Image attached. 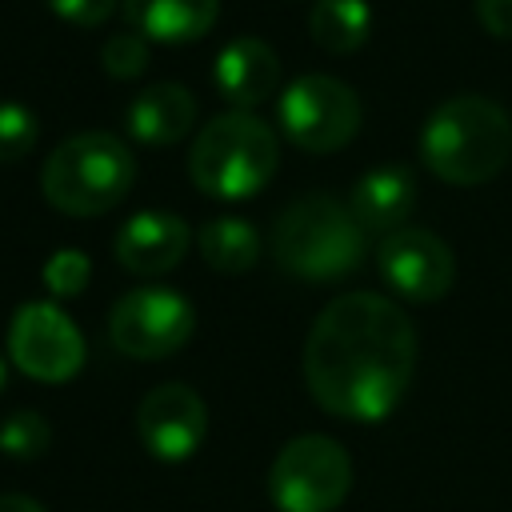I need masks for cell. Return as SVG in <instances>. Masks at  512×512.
Wrapping results in <instances>:
<instances>
[{
    "mask_svg": "<svg viewBox=\"0 0 512 512\" xmlns=\"http://www.w3.org/2000/svg\"><path fill=\"white\" fill-rule=\"evenodd\" d=\"M276 120L280 132L304 148V152H336L344 144H352V136L360 132V96L324 72L300 76L280 92L276 104Z\"/></svg>",
    "mask_w": 512,
    "mask_h": 512,
    "instance_id": "7",
    "label": "cell"
},
{
    "mask_svg": "<svg viewBox=\"0 0 512 512\" xmlns=\"http://www.w3.org/2000/svg\"><path fill=\"white\" fill-rule=\"evenodd\" d=\"M136 436L156 460L180 464L196 456L208 436V404L188 384H156L136 408Z\"/></svg>",
    "mask_w": 512,
    "mask_h": 512,
    "instance_id": "11",
    "label": "cell"
},
{
    "mask_svg": "<svg viewBox=\"0 0 512 512\" xmlns=\"http://www.w3.org/2000/svg\"><path fill=\"white\" fill-rule=\"evenodd\" d=\"M188 244H192V232H188L184 216L152 208V212H136L132 220L120 224L112 252L120 260V268H128L136 276H164L184 260Z\"/></svg>",
    "mask_w": 512,
    "mask_h": 512,
    "instance_id": "12",
    "label": "cell"
},
{
    "mask_svg": "<svg viewBox=\"0 0 512 512\" xmlns=\"http://www.w3.org/2000/svg\"><path fill=\"white\" fill-rule=\"evenodd\" d=\"M4 384H8V360L0 356V392H4Z\"/></svg>",
    "mask_w": 512,
    "mask_h": 512,
    "instance_id": "26",
    "label": "cell"
},
{
    "mask_svg": "<svg viewBox=\"0 0 512 512\" xmlns=\"http://www.w3.org/2000/svg\"><path fill=\"white\" fill-rule=\"evenodd\" d=\"M48 444H52V428H48V420L40 412L20 408V412L4 416V424H0V452L4 456H12V460H36V456L48 452Z\"/></svg>",
    "mask_w": 512,
    "mask_h": 512,
    "instance_id": "19",
    "label": "cell"
},
{
    "mask_svg": "<svg viewBox=\"0 0 512 512\" xmlns=\"http://www.w3.org/2000/svg\"><path fill=\"white\" fill-rule=\"evenodd\" d=\"M136 184V156L112 132H76L60 140L44 168L40 192L64 216H104Z\"/></svg>",
    "mask_w": 512,
    "mask_h": 512,
    "instance_id": "4",
    "label": "cell"
},
{
    "mask_svg": "<svg viewBox=\"0 0 512 512\" xmlns=\"http://www.w3.org/2000/svg\"><path fill=\"white\" fill-rule=\"evenodd\" d=\"M100 64L108 76L116 80H136L148 68V40L140 32H120L112 40H104L100 48Z\"/></svg>",
    "mask_w": 512,
    "mask_h": 512,
    "instance_id": "22",
    "label": "cell"
},
{
    "mask_svg": "<svg viewBox=\"0 0 512 512\" xmlns=\"http://www.w3.org/2000/svg\"><path fill=\"white\" fill-rule=\"evenodd\" d=\"M88 276H92V264H88V252L80 248H60L52 252V260L44 264V284L52 296L68 300V296H80L88 288Z\"/></svg>",
    "mask_w": 512,
    "mask_h": 512,
    "instance_id": "21",
    "label": "cell"
},
{
    "mask_svg": "<svg viewBox=\"0 0 512 512\" xmlns=\"http://www.w3.org/2000/svg\"><path fill=\"white\" fill-rule=\"evenodd\" d=\"M8 360L40 384H68L84 368V336L64 308L28 300L8 324Z\"/></svg>",
    "mask_w": 512,
    "mask_h": 512,
    "instance_id": "9",
    "label": "cell"
},
{
    "mask_svg": "<svg viewBox=\"0 0 512 512\" xmlns=\"http://www.w3.org/2000/svg\"><path fill=\"white\" fill-rule=\"evenodd\" d=\"M212 84H216V92L236 112H252L256 104L276 96V88H280V60L256 36L228 40L216 52V60H212Z\"/></svg>",
    "mask_w": 512,
    "mask_h": 512,
    "instance_id": "13",
    "label": "cell"
},
{
    "mask_svg": "<svg viewBox=\"0 0 512 512\" xmlns=\"http://www.w3.org/2000/svg\"><path fill=\"white\" fill-rule=\"evenodd\" d=\"M420 160L444 184H484L512 160V120L488 96H452L424 120Z\"/></svg>",
    "mask_w": 512,
    "mask_h": 512,
    "instance_id": "2",
    "label": "cell"
},
{
    "mask_svg": "<svg viewBox=\"0 0 512 512\" xmlns=\"http://www.w3.org/2000/svg\"><path fill=\"white\" fill-rule=\"evenodd\" d=\"M40 140V120L28 104L4 100L0 104V164L24 160Z\"/></svg>",
    "mask_w": 512,
    "mask_h": 512,
    "instance_id": "20",
    "label": "cell"
},
{
    "mask_svg": "<svg viewBox=\"0 0 512 512\" xmlns=\"http://www.w3.org/2000/svg\"><path fill=\"white\" fill-rule=\"evenodd\" d=\"M352 488L348 452L320 432L288 440L268 472V496L280 512H336Z\"/></svg>",
    "mask_w": 512,
    "mask_h": 512,
    "instance_id": "6",
    "label": "cell"
},
{
    "mask_svg": "<svg viewBox=\"0 0 512 512\" xmlns=\"http://www.w3.org/2000/svg\"><path fill=\"white\" fill-rule=\"evenodd\" d=\"M0 512H44V504L24 496V492H4L0 496Z\"/></svg>",
    "mask_w": 512,
    "mask_h": 512,
    "instance_id": "25",
    "label": "cell"
},
{
    "mask_svg": "<svg viewBox=\"0 0 512 512\" xmlns=\"http://www.w3.org/2000/svg\"><path fill=\"white\" fill-rule=\"evenodd\" d=\"M416 372L412 320L376 292H344L312 320L304 340V384L312 400L352 424L396 412Z\"/></svg>",
    "mask_w": 512,
    "mask_h": 512,
    "instance_id": "1",
    "label": "cell"
},
{
    "mask_svg": "<svg viewBox=\"0 0 512 512\" xmlns=\"http://www.w3.org/2000/svg\"><path fill=\"white\" fill-rule=\"evenodd\" d=\"M376 268L392 292H400L404 300H416V304H432V300L448 296V288L456 280L452 248L436 232L408 228V224L396 232H384V240L376 244Z\"/></svg>",
    "mask_w": 512,
    "mask_h": 512,
    "instance_id": "10",
    "label": "cell"
},
{
    "mask_svg": "<svg viewBox=\"0 0 512 512\" xmlns=\"http://www.w3.org/2000/svg\"><path fill=\"white\" fill-rule=\"evenodd\" d=\"M280 144L276 132L252 112H220L212 116L188 152V176L204 196L216 200H248L264 192L276 176Z\"/></svg>",
    "mask_w": 512,
    "mask_h": 512,
    "instance_id": "5",
    "label": "cell"
},
{
    "mask_svg": "<svg viewBox=\"0 0 512 512\" xmlns=\"http://www.w3.org/2000/svg\"><path fill=\"white\" fill-rule=\"evenodd\" d=\"M64 24H76V28H96L112 16L116 0H44Z\"/></svg>",
    "mask_w": 512,
    "mask_h": 512,
    "instance_id": "23",
    "label": "cell"
},
{
    "mask_svg": "<svg viewBox=\"0 0 512 512\" xmlns=\"http://www.w3.org/2000/svg\"><path fill=\"white\" fill-rule=\"evenodd\" d=\"M196 308L168 284L124 292L108 312V340L132 360H164L192 340Z\"/></svg>",
    "mask_w": 512,
    "mask_h": 512,
    "instance_id": "8",
    "label": "cell"
},
{
    "mask_svg": "<svg viewBox=\"0 0 512 512\" xmlns=\"http://www.w3.org/2000/svg\"><path fill=\"white\" fill-rule=\"evenodd\" d=\"M476 20L484 24V32L512 40V0H476Z\"/></svg>",
    "mask_w": 512,
    "mask_h": 512,
    "instance_id": "24",
    "label": "cell"
},
{
    "mask_svg": "<svg viewBox=\"0 0 512 512\" xmlns=\"http://www.w3.org/2000/svg\"><path fill=\"white\" fill-rule=\"evenodd\" d=\"M308 36L316 48L332 56L360 52L372 36V8L368 0H316L308 12Z\"/></svg>",
    "mask_w": 512,
    "mask_h": 512,
    "instance_id": "17",
    "label": "cell"
},
{
    "mask_svg": "<svg viewBox=\"0 0 512 512\" xmlns=\"http://www.w3.org/2000/svg\"><path fill=\"white\" fill-rule=\"evenodd\" d=\"M272 256L296 280H340L364 264V228L336 196L292 200L272 228Z\"/></svg>",
    "mask_w": 512,
    "mask_h": 512,
    "instance_id": "3",
    "label": "cell"
},
{
    "mask_svg": "<svg viewBox=\"0 0 512 512\" xmlns=\"http://www.w3.org/2000/svg\"><path fill=\"white\" fill-rule=\"evenodd\" d=\"M196 248H200L208 268H216L224 276H236V272H248L260 260V232L240 216H216V220L200 224Z\"/></svg>",
    "mask_w": 512,
    "mask_h": 512,
    "instance_id": "18",
    "label": "cell"
},
{
    "mask_svg": "<svg viewBox=\"0 0 512 512\" xmlns=\"http://www.w3.org/2000/svg\"><path fill=\"white\" fill-rule=\"evenodd\" d=\"M124 124H128V136L136 144H148V148H168L176 140H184L196 124V96L184 88V84H148L124 112Z\"/></svg>",
    "mask_w": 512,
    "mask_h": 512,
    "instance_id": "14",
    "label": "cell"
},
{
    "mask_svg": "<svg viewBox=\"0 0 512 512\" xmlns=\"http://www.w3.org/2000/svg\"><path fill=\"white\" fill-rule=\"evenodd\" d=\"M220 16V0H124L132 32L156 44H192Z\"/></svg>",
    "mask_w": 512,
    "mask_h": 512,
    "instance_id": "16",
    "label": "cell"
},
{
    "mask_svg": "<svg viewBox=\"0 0 512 512\" xmlns=\"http://www.w3.org/2000/svg\"><path fill=\"white\" fill-rule=\"evenodd\" d=\"M348 208L364 232H396L416 208V180L408 168H396V164L372 168L352 184Z\"/></svg>",
    "mask_w": 512,
    "mask_h": 512,
    "instance_id": "15",
    "label": "cell"
}]
</instances>
